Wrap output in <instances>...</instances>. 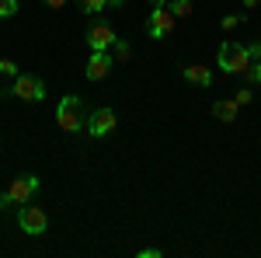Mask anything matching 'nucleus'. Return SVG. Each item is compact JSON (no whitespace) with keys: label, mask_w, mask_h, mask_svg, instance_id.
Instances as JSON below:
<instances>
[{"label":"nucleus","mask_w":261,"mask_h":258,"mask_svg":"<svg viewBox=\"0 0 261 258\" xmlns=\"http://www.w3.org/2000/svg\"><path fill=\"white\" fill-rule=\"evenodd\" d=\"M237 112H241V105H237L233 98H223V101L213 105V115H216L220 122H237Z\"/></svg>","instance_id":"9b49d317"},{"label":"nucleus","mask_w":261,"mask_h":258,"mask_svg":"<svg viewBox=\"0 0 261 258\" xmlns=\"http://www.w3.org/2000/svg\"><path fill=\"white\" fill-rule=\"evenodd\" d=\"M108 7V0H81V11L84 14H101Z\"/></svg>","instance_id":"4468645a"},{"label":"nucleus","mask_w":261,"mask_h":258,"mask_svg":"<svg viewBox=\"0 0 261 258\" xmlns=\"http://www.w3.org/2000/svg\"><path fill=\"white\" fill-rule=\"evenodd\" d=\"M18 227L24 234H32V238H42L45 227H49V220H45V213H42L39 206H21L18 209Z\"/></svg>","instance_id":"423d86ee"},{"label":"nucleus","mask_w":261,"mask_h":258,"mask_svg":"<svg viewBox=\"0 0 261 258\" xmlns=\"http://www.w3.org/2000/svg\"><path fill=\"white\" fill-rule=\"evenodd\" d=\"M233 101H237V105H251V101H254V95H251V87H241V91L233 95Z\"/></svg>","instance_id":"f3484780"},{"label":"nucleus","mask_w":261,"mask_h":258,"mask_svg":"<svg viewBox=\"0 0 261 258\" xmlns=\"http://www.w3.org/2000/svg\"><path fill=\"white\" fill-rule=\"evenodd\" d=\"M108 7H115V11H122V0H108Z\"/></svg>","instance_id":"5701e85b"},{"label":"nucleus","mask_w":261,"mask_h":258,"mask_svg":"<svg viewBox=\"0 0 261 258\" xmlns=\"http://www.w3.org/2000/svg\"><path fill=\"white\" fill-rule=\"evenodd\" d=\"M39 192V178L35 175H21L11 181V189L0 196V209H11V202H28V199Z\"/></svg>","instance_id":"20e7f679"},{"label":"nucleus","mask_w":261,"mask_h":258,"mask_svg":"<svg viewBox=\"0 0 261 258\" xmlns=\"http://www.w3.org/2000/svg\"><path fill=\"white\" fill-rule=\"evenodd\" d=\"M241 21H244V18H237V14H230V18H223V28H226V32H233V28H237Z\"/></svg>","instance_id":"a211bd4d"},{"label":"nucleus","mask_w":261,"mask_h":258,"mask_svg":"<svg viewBox=\"0 0 261 258\" xmlns=\"http://www.w3.org/2000/svg\"><path fill=\"white\" fill-rule=\"evenodd\" d=\"M167 7H171L178 18H188V14H192V0H167Z\"/></svg>","instance_id":"ddd939ff"},{"label":"nucleus","mask_w":261,"mask_h":258,"mask_svg":"<svg viewBox=\"0 0 261 258\" xmlns=\"http://www.w3.org/2000/svg\"><path fill=\"white\" fill-rule=\"evenodd\" d=\"M11 95L21 101H42L45 98V84L39 77H32V74H18L14 84H11Z\"/></svg>","instance_id":"39448f33"},{"label":"nucleus","mask_w":261,"mask_h":258,"mask_svg":"<svg viewBox=\"0 0 261 258\" xmlns=\"http://www.w3.org/2000/svg\"><path fill=\"white\" fill-rule=\"evenodd\" d=\"M112 129H115V112H112V108H94V112L87 115V133H91V136L101 139V136H108Z\"/></svg>","instance_id":"1a4fd4ad"},{"label":"nucleus","mask_w":261,"mask_h":258,"mask_svg":"<svg viewBox=\"0 0 261 258\" xmlns=\"http://www.w3.org/2000/svg\"><path fill=\"white\" fill-rule=\"evenodd\" d=\"M18 14V0H0V18H14Z\"/></svg>","instance_id":"dca6fc26"},{"label":"nucleus","mask_w":261,"mask_h":258,"mask_svg":"<svg viewBox=\"0 0 261 258\" xmlns=\"http://www.w3.org/2000/svg\"><path fill=\"white\" fill-rule=\"evenodd\" d=\"M14 77H18V63L4 56V60H0V80H14Z\"/></svg>","instance_id":"f8f14e48"},{"label":"nucleus","mask_w":261,"mask_h":258,"mask_svg":"<svg viewBox=\"0 0 261 258\" xmlns=\"http://www.w3.org/2000/svg\"><path fill=\"white\" fill-rule=\"evenodd\" d=\"M174 25H178V14L167 7V0H153V11H150V18H146V32H150V39H164V35H171Z\"/></svg>","instance_id":"7ed1b4c3"},{"label":"nucleus","mask_w":261,"mask_h":258,"mask_svg":"<svg viewBox=\"0 0 261 258\" xmlns=\"http://www.w3.org/2000/svg\"><path fill=\"white\" fill-rule=\"evenodd\" d=\"M108 70H112V53H108V49H91V60H87L84 77L94 84V80H105V77H108Z\"/></svg>","instance_id":"6e6552de"},{"label":"nucleus","mask_w":261,"mask_h":258,"mask_svg":"<svg viewBox=\"0 0 261 258\" xmlns=\"http://www.w3.org/2000/svg\"><path fill=\"white\" fill-rule=\"evenodd\" d=\"M185 80L195 84V87H209L213 84V70L202 66V63H192V66H185Z\"/></svg>","instance_id":"9d476101"},{"label":"nucleus","mask_w":261,"mask_h":258,"mask_svg":"<svg viewBox=\"0 0 261 258\" xmlns=\"http://www.w3.org/2000/svg\"><path fill=\"white\" fill-rule=\"evenodd\" d=\"M140 258H161V251H157V248H143Z\"/></svg>","instance_id":"412c9836"},{"label":"nucleus","mask_w":261,"mask_h":258,"mask_svg":"<svg viewBox=\"0 0 261 258\" xmlns=\"http://www.w3.org/2000/svg\"><path fill=\"white\" fill-rule=\"evenodd\" d=\"M119 42V35H115V28L108 25V21H94L91 28H87V45L91 49H112Z\"/></svg>","instance_id":"0eeeda50"},{"label":"nucleus","mask_w":261,"mask_h":258,"mask_svg":"<svg viewBox=\"0 0 261 258\" xmlns=\"http://www.w3.org/2000/svg\"><path fill=\"white\" fill-rule=\"evenodd\" d=\"M56 122H60L63 133H77L87 126V112H84V101L77 95H66L60 101V108H56Z\"/></svg>","instance_id":"f257e3e1"},{"label":"nucleus","mask_w":261,"mask_h":258,"mask_svg":"<svg viewBox=\"0 0 261 258\" xmlns=\"http://www.w3.org/2000/svg\"><path fill=\"white\" fill-rule=\"evenodd\" d=\"M244 80H247V84H261V60H254L244 70Z\"/></svg>","instance_id":"2eb2a0df"},{"label":"nucleus","mask_w":261,"mask_h":258,"mask_svg":"<svg viewBox=\"0 0 261 258\" xmlns=\"http://www.w3.org/2000/svg\"><path fill=\"white\" fill-rule=\"evenodd\" d=\"M49 7H66V0H45Z\"/></svg>","instance_id":"4be33fe9"},{"label":"nucleus","mask_w":261,"mask_h":258,"mask_svg":"<svg viewBox=\"0 0 261 258\" xmlns=\"http://www.w3.org/2000/svg\"><path fill=\"white\" fill-rule=\"evenodd\" d=\"M129 56V45L125 42H115V60H125Z\"/></svg>","instance_id":"6ab92c4d"},{"label":"nucleus","mask_w":261,"mask_h":258,"mask_svg":"<svg viewBox=\"0 0 261 258\" xmlns=\"http://www.w3.org/2000/svg\"><path fill=\"white\" fill-rule=\"evenodd\" d=\"M247 53H251V60H261V42H254V45H247Z\"/></svg>","instance_id":"aec40b11"},{"label":"nucleus","mask_w":261,"mask_h":258,"mask_svg":"<svg viewBox=\"0 0 261 258\" xmlns=\"http://www.w3.org/2000/svg\"><path fill=\"white\" fill-rule=\"evenodd\" d=\"M244 7H258V0H244Z\"/></svg>","instance_id":"b1692460"},{"label":"nucleus","mask_w":261,"mask_h":258,"mask_svg":"<svg viewBox=\"0 0 261 258\" xmlns=\"http://www.w3.org/2000/svg\"><path fill=\"white\" fill-rule=\"evenodd\" d=\"M251 53H247V45H241V42H223L220 45V66L223 74H237V77H244V70L251 66Z\"/></svg>","instance_id":"f03ea898"}]
</instances>
